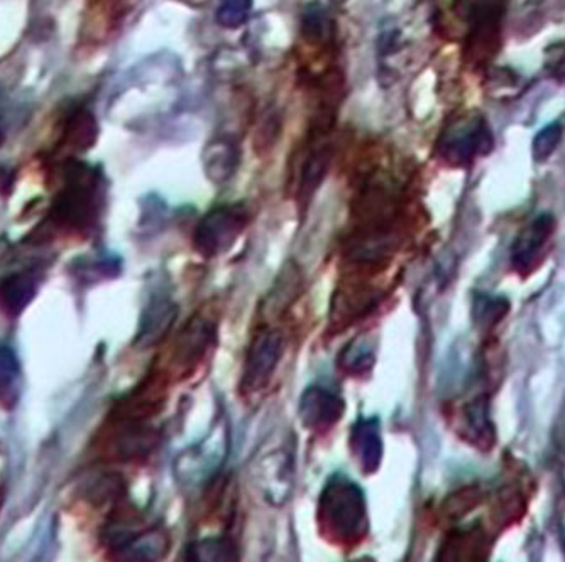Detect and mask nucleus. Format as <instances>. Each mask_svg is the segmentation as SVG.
Masks as SVG:
<instances>
[{
    "label": "nucleus",
    "mask_w": 565,
    "mask_h": 562,
    "mask_svg": "<svg viewBox=\"0 0 565 562\" xmlns=\"http://www.w3.org/2000/svg\"><path fill=\"white\" fill-rule=\"evenodd\" d=\"M319 526L335 544H355L367 532L366 495L342 473L327 479L319 498Z\"/></svg>",
    "instance_id": "obj_1"
},
{
    "label": "nucleus",
    "mask_w": 565,
    "mask_h": 562,
    "mask_svg": "<svg viewBox=\"0 0 565 562\" xmlns=\"http://www.w3.org/2000/svg\"><path fill=\"white\" fill-rule=\"evenodd\" d=\"M97 174L84 164H73L70 166L65 190H62L53 205V218L63 227L84 228L97 217Z\"/></svg>",
    "instance_id": "obj_2"
},
{
    "label": "nucleus",
    "mask_w": 565,
    "mask_h": 562,
    "mask_svg": "<svg viewBox=\"0 0 565 562\" xmlns=\"http://www.w3.org/2000/svg\"><path fill=\"white\" fill-rule=\"evenodd\" d=\"M228 440L224 421H218L205 440L190 446L174 460V475L189 490L202 487L217 475L227 458Z\"/></svg>",
    "instance_id": "obj_3"
},
{
    "label": "nucleus",
    "mask_w": 565,
    "mask_h": 562,
    "mask_svg": "<svg viewBox=\"0 0 565 562\" xmlns=\"http://www.w3.org/2000/svg\"><path fill=\"white\" fill-rule=\"evenodd\" d=\"M249 224V213L243 203L218 205L205 215L195 230L196 252L200 256L214 259L222 256L234 246Z\"/></svg>",
    "instance_id": "obj_4"
},
{
    "label": "nucleus",
    "mask_w": 565,
    "mask_h": 562,
    "mask_svg": "<svg viewBox=\"0 0 565 562\" xmlns=\"http://www.w3.org/2000/svg\"><path fill=\"white\" fill-rule=\"evenodd\" d=\"M285 335L281 329L265 328L250 339L249 348L244 358L243 375H241V390L244 393L262 392L271 382L273 374L278 368L285 354Z\"/></svg>",
    "instance_id": "obj_5"
},
{
    "label": "nucleus",
    "mask_w": 565,
    "mask_h": 562,
    "mask_svg": "<svg viewBox=\"0 0 565 562\" xmlns=\"http://www.w3.org/2000/svg\"><path fill=\"white\" fill-rule=\"evenodd\" d=\"M256 465L254 478L258 482L259 490L268 504L282 505L294 490L295 458L288 447H276L263 454Z\"/></svg>",
    "instance_id": "obj_6"
},
{
    "label": "nucleus",
    "mask_w": 565,
    "mask_h": 562,
    "mask_svg": "<svg viewBox=\"0 0 565 562\" xmlns=\"http://www.w3.org/2000/svg\"><path fill=\"white\" fill-rule=\"evenodd\" d=\"M490 148L491 133L484 122L466 119L447 127L446 133L440 138L439 152L447 163L462 166L471 164L476 154H484Z\"/></svg>",
    "instance_id": "obj_7"
},
{
    "label": "nucleus",
    "mask_w": 565,
    "mask_h": 562,
    "mask_svg": "<svg viewBox=\"0 0 565 562\" xmlns=\"http://www.w3.org/2000/svg\"><path fill=\"white\" fill-rule=\"evenodd\" d=\"M217 342V326L203 314L186 323L174 343V364L183 371L195 370Z\"/></svg>",
    "instance_id": "obj_8"
},
{
    "label": "nucleus",
    "mask_w": 565,
    "mask_h": 562,
    "mask_svg": "<svg viewBox=\"0 0 565 562\" xmlns=\"http://www.w3.org/2000/svg\"><path fill=\"white\" fill-rule=\"evenodd\" d=\"M344 412V399L326 387L310 386L301 393L298 415L308 431L326 433L341 421Z\"/></svg>",
    "instance_id": "obj_9"
},
{
    "label": "nucleus",
    "mask_w": 565,
    "mask_h": 562,
    "mask_svg": "<svg viewBox=\"0 0 565 562\" xmlns=\"http://www.w3.org/2000/svg\"><path fill=\"white\" fill-rule=\"evenodd\" d=\"M555 221L551 215L536 217L516 238L511 249V266L520 274H529L544 256L545 247L554 234Z\"/></svg>",
    "instance_id": "obj_10"
},
{
    "label": "nucleus",
    "mask_w": 565,
    "mask_h": 562,
    "mask_svg": "<svg viewBox=\"0 0 565 562\" xmlns=\"http://www.w3.org/2000/svg\"><path fill=\"white\" fill-rule=\"evenodd\" d=\"M352 454L359 468L367 475H373L380 468L383 460V440H381V424L377 418L359 419L351 431Z\"/></svg>",
    "instance_id": "obj_11"
},
{
    "label": "nucleus",
    "mask_w": 565,
    "mask_h": 562,
    "mask_svg": "<svg viewBox=\"0 0 565 562\" xmlns=\"http://www.w3.org/2000/svg\"><path fill=\"white\" fill-rule=\"evenodd\" d=\"M178 307L173 301L164 296L152 298L141 321L138 343L145 346H152L160 343L170 332L177 321Z\"/></svg>",
    "instance_id": "obj_12"
},
{
    "label": "nucleus",
    "mask_w": 565,
    "mask_h": 562,
    "mask_svg": "<svg viewBox=\"0 0 565 562\" xmlns=\"http://www.w3.org/2000/svg\"><path fill=\"white\" fill-rule=\"evenodd\" d=\"M36 296L33 275L18 272L0 282V304L9 314H21Z\"/></svg>",
    "instance_id": "obj_13"
},
{
    "label": "nucleus",
    "mask_w": 565,
    "mask_h": 562,
    "mask_svg": "<svg viewBox=\"0 0 565 562\" xmlns=\"http://www.w3.org/2000/svg\"><path fill=\"white\" fill-rule=\"evenodd\" d=\"M21 364L14 352L8 346H0V404L14 409L21 397Z\"/></svg>",
    "instance_id": "obj_14"
},
{
    "label": "nucleus",
    "mask_w": 565,
    "mask_h": 562,
    "mask_svg": "<svg viewBox=\"0 0 565 562\" xmlns=\"http://www.w3.org/2000/svg\"><path fill=\"white\" fill-rule=\"evenodd\" d=\"M185 559L195 562H228L239 559V549L228 538H207L192 542L186 548Z\"/></svg>",
    "instance_id": "obj_15"
},
{
    "label": "nucleus",
    "mask_w": 565,
    "mask_h": 562,
    "mask_svg": "<svg viewBox=\"0 0 565 562\" xmlns=\"http://www.w3.org/2000/svg\"><path fill=\"white\" fill-rule=\"evenodd\" d=\"M236 164L237 158L234 155V149L227 142H215L214 149L209 148L205 152V166H207L209 176L217 183L227 180L233 174Z\"/></svg>",
    "instance_id": "obj_16"
},
{
    "label": "nucleus",
    "mask_w": 565,
    "mask_h": 562,
    "mask_svg": "<svg viewBox=\"0 0 565 562\" xmlns=\"http://www.w3.org/2000/svg\"><path fill=\"white\" fill-rule=\"evenodd\" d=\"M95 136H97V123H95L94 116L87 110L76 112L70 119L68 127H66V142L73 148H90L95 142Z\"/></svg>",
    "instance_id": "obj_17"
},
{
    "label": "nucleus",
    "mask_w": 565,
    "mask_h": 562,
    "mask_svg": "<svg viewBox=\"0 0 565 562\" xmlns=\"http://www.w3.org/2000/svg\"><path fill=\"white\" fill-rule=\"evenodd\" d=\"M374 365V348L370 343L364 339H358L352 343L342 352L341 367L348 374L358 375L373 368Z\"/></svg>",
    "instance_id": "obj_18"
},
{
    "label": "nucleus",
    "mask_w": 565,
    "mask_h": 562,
    "mask_svg": "<svg viewBox=\"0 0 565 562\" xmlns=\"http://www.w3.org/2000/svg\"><path fill=\"white\" fill-rule=\"evenodd\" d=\"M301 28H303V34L308 41H322L330 31L326 9L319 4L308 6Z\"/></svg>",
    "instance_id": "obj_19"
},
{
    "label": "nucleus",
    "mask_w": 565,
    "mask_h": 562,
    "mask_svg": "<svg viewBox=\"0 0 565 562\" xmlns=\"http://www.w3.org/2000/svg\"><path fill=\"white\" fill-rule=\"evenodd\" d=\"M466 421H468L469 430L475 431L476 436L482 437L488 443L493 437L494 431L491 428V419L488 418V409H486V400L478 399L466 409Z\"/></svg>",
    "instance_id": "obj_20"
},
{
    "label": "nucleus",
    "mask_w": 565,
    "mask_h": 562,
    "mask_svg": "<svg viewBox=\"0 0 565 562\" xmlns=\"http://www.w3.org/2000/svg\"><path fill=\"white\" fill-rule=\"evenodd\" d=\"M250 6H253L250 0H224L217 12L218 24L231 30L239 28L249 15Z\"/></svg>",
    "instance_id": "obj_21"
},
{
    "label": "nucleus",
    "mask_w": 565,
    "mask_h": 562,
    "mask_svg": "<svg viewBox=\"0 0 565 562\" xmlns=\"http://www.w3.org/2000/svg\"><path fill=\"white\" fill-rule=\"evenodd\" d=\"M561 126L552 123V126L545 127V129L536 136L535 142H533V154H535L536 161H545V159L557 149V145L561 144Z\"/></svg>",
    "instance_id": "obj_22"
},
{
    "label": "nucleus",
    "mask_w": 565,
    "mask_h": 562,
    "mask_svg": "<svg viewBox=\"0 0 565 562\" xmlns=\"http://www.w3.org/2000/svg\"><path fill=\"white\" fill-rule=\"evenodd\" d=\"M558 533H561V542L565 551V494L564 500H562L561 512H558Z\"/></svg>",
    "instance_id": "obj_23"
},
{
    "label": "nucleus",
    "mask_w": 565,
    "mask_h": 562,
    "mask_svg": "<svg viewBox=\"0 0 565 562\" xmlns=\"http://www.w3.org/2000/svg\"><path fill=\"white\" fill-rule=\"evenodd\" d=\"M6 139V129H4V122H2V119H0V144L4 142Z\"/></svg>",
    "instance_id": "obj_24"
}]
</instances>
